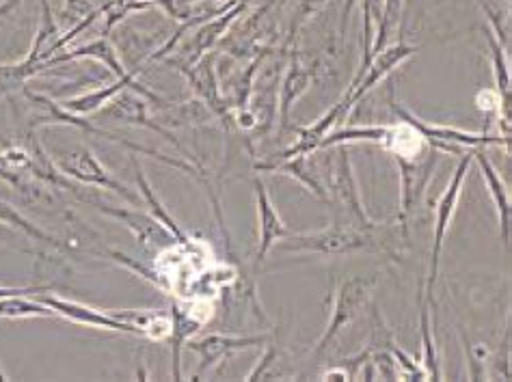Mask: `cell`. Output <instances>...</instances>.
<instances>
[{"instance_id": "8fae6325", "label": "cell", "mask_w": 512, "mask_h": 382, "mask_svg": "<svg viewBox=\"0 0 512 382\" xmlns=\"http://www.w3.org/2000/svg\"><path fill=\"white\" fill-rule=\"evenodd\" d=\"M85 203H91L93 208H96L98 212H102L104 216H111L115 218V221H119L121 225H124L130 234L137 238L141 242V247L147 249V251H163L167 247H171V244H175L173 236L169 234V231L160 225L156 218L150 214V212H141V210H130V208H117V206H109V203L104 201H98V199H91L85 195L83 199Z\"/></svg>"}, {"instance_id": "484cf974", "label": "cell", "mask_w": 512, "mask_h": 382, "mask_svg": "<svg viewBox=\"0 0 512 382\" xmlns=\"http://www.w3.org/2000/svg\"><path fill=\"white\" fill-rule=\"evenodd\" d=\"M59 37H61V33H59L57 22H55V16H52L50 0H42V20H39L37 33H35V39H33L29 54H26V59H31L35 63H42L44 54L52 46H55V42H57Z\"/></svg>"}, {"instance_id": "8992f818", "label": "cell", "mask_w": 512, "mask_h": 382, "mask_svg": "<svg viewBox=\"0 0 512 382\" xmlns=\"http://www.w3.org/2000/svg\"><path fill=\"white\" fill-rule=\"evenodd\" d=\"M398 165V180H400V193H398V234L404 242H409V227L411 216L417 210V203L422 201L426 188L433 180V173L437 169V152L430 149L428 154L417 158H402L394 156Z\"/></svg>"}, {"instance_id": "9c48e42d", "label": "cell", "mask_w": 512, "mask_h": 382, "mask_svg": "<svg viewBox=\"0 0 512 382\" xmlns=\"http://www.w3.org/2000/svg\"><path fill=\"white\" fill-rule=\"evenodd\" d=\"M266 335H225V333H208L199 339H188L186 348L199 354V367L193 376V380H199L204 374L212 372L214 367L223 365L227 359H232L234 354L258 348L266 344Z\"/></svg>"}, {"instance_id": "5bb4252c", "label": "cell", "mask_w": 512, "mask_h": 382, "mask_svg": "<svg viewBox=\"0 0 512 382\" xmlns=\"http://www.w3.org/2000/svg\"><path fill=\"white\" fill-rule=\"evenodd\" d=\"M137 76H139V70H132V72H128L124 78H115L111 85H102V87L93 89V91L80 93V95H76V98L63 100L61 106L65 108L67 113H72V115L89 117V115L100 113L106 104H109L113 98H117V95H119L121 91H126V89L139 91V93L143 95V98L150 100V102H156V104L163 102V100H160V95L152 93L145 85H141L139 80H137Z\"/></svg>"}, {"instance_id": "4fadbf2b", "label": "cell", "mask_w": 512, "mask_h": 382, "mask_svg": "<svg viewBox=\"0 0 512 382\" xmlns=\"http://www.w3.org/2000/svg\"><path fill=\"white\" fill-rule=\"evenodd\" d=\"M255 210H258V251H255V266H262L264 259L275 251L277 244L290 236V229L281 218L275 201L268 195V188L260 175L253 180Z\"/></svg>"}, {"instance_id": "2e32d148", "label": "cell", "mask_w": 512, "mask_h": 382, "mask_svg": "<svg viewBox=\"0 0 512 382\" xmlns=\"http://www.w3.org/2000/svg\"><path fill=\"white\" fill-rule=\"evenodd\" d=\"M37 300H42L46 307L57 313V318H63L72 324L78 326H89V329H98V331H113V333H128L134 335L128 324L119 322L115 316H111V311L106 309H96L89 307L85 303H76V300H67L61 296H52V294H39Z\"/></svg>"}, {"instance_id": "7402d4cb", "label": "cell", "mask_w": 512, "mask_h": 382, "mask_svg": "<svg viewBox=\"0 0 512 382\" xmlns=\"http://www.w3.org/2000/svg\"><path fill=\"white\" fill-rule=\"evenodd\" d=\"M42 72V63H35L26 57L20 63L0 65V100L22 93L26 89V83Z\"/></svg>"}, {"instance_id": "6da1fadb", "label": "cell", "mask_w": 512, "mask_h": 382, "mask_svg": "<svg viewBox=\"0 0 512 382\" xmlns=\"http://www.w3.org/2000/svg\"><path fill=\"white\" fill-rule=\"evenodd\" d=\"M389 238L379 223L363 225H333L305 234H290L277 244L281 253H316V255H355L363 251H387Z\"/></svg>"}, {"instance_id": "44dd1931", "label": "cell", "mask_w": 512, "mask_h": 382, "mask_svg": "<svg viewBox=\"0 0 512 382\" xmlns=\"http://www.w3.org/2000/svg\"><path fill=\"white\" fill-rule=\"evenodd\" d=\"M132 165H134V173H137L139 195H141L143 203L147 206V210H150V214L156 218V221L169 231V234H171L173 240H175V244H180V247H184L188 253H191V251L197 247V242L186 234V231L180 227V223L175 221V218L171 216V212L165 208V203L158 199L156 190L152 188V182L145 177V171H143V167L139 165V162L132 160Z\"/></svg>"}, {"instance_id": "ac0fdd59", "label": "cell", "mask_w": 512, "mask_h": 382, "mask_svg": "<svg viewBox=\"0 0 512 382\" xmlns=\"http://www.w3.org/2000/svg\"><path fill=\"white\" fill-rule=\"evenodd\" d=\"M78 59H93L102 63L106 70H109L115 78H124L128 74L124 61L119 59V52L115 48V44L111 42L109 37H100V39H93L89 44H83L78 48H67L57 52L55 57H50L46 61H42V70H50V67H57L63 63H70V61H78Z\"/></svg>"}, {"instance_id": "f1b7e54d", "label": "cell", "mask_w": 512, "mask_h": 382, "mask_svg": "<svg viewBox=\"0 0 512 382\" xmlns=\"http://www.w3.org/2000/svg\"><path fill=\"white\" fill-rule=\"evenodd\" d=\"M52 285H24V288H5L0 285V298L5 296H16V294H42V292H50Z\"/></svg>"}, {"instance_id": "7c38bea8", "label": "cell", "mask_w": 512, "mask_h": 382, "mask_svg": "<svg viewBox=\"0 0 512 382\" xmlns=\"http://www.w3.org/2000/svg\"><path fill=\"white\" fill-rule=\"evenodd\" d=\"M102 119H111V121H121V124H130V126H139V128H147L156 134L163 136L169 143H173V147L178 149L182 154V158H191V154L180 145V141L175 139V134L167 128H163L160 124L152 119L150 108H147L143 95L134 89H126L121 91L117 98H113L109 104H106L100 111ZM193 160V158H191Z\"/></svg>"}, {"instance_id": "277c9868", "label": "cell", "mask_w": 512, "mask_h": 382, "mask_svg": "<svg viewBox=\"0 0 512 382\" xmlns=\"http://www.w3.org/2000/svg\"><path fill=\"white\" fill-rule=\"evenodd\" d=\"M471 165H474V158H471V152H467L461 156V160H458V165L450 177L446 190H443V195L437 201L435 227H433V251H430V266H428L426 285L422 288L430 300H433V288H435L437 275H439L443 244H446V238L450 234V227H452V221H454L456 210H458V201H461V197H463V188H465Z\"/></svg>"}, {"instance_id": "9a60e30c", "label": "cell", "mask_w": 512, "mask_h": 382, "mask_svg": "<svg viewBox=\"0 0 512 382\" xmlns=\"http://www.w3.org/2000/svg\"><path fill=\"white\" fill-rule=\"evenodd\" d=\"M0 182L16 188L26 199L42 201L46 190L35 177V160L26 147L11 145L0 152Z\"/></svg>"}, {"instance_id": "52a82bcc", "label": "cell", "mask_w": 512, "mask_h": 382, "mask_svg": "<svg viewBox=\"0 0 512 382\" xmlns=\"http://www.w3.org/2000/svg\"><path fill=\"white\" fill-rule=\"evenodd\" d=\"M376 288V277L374 275H359V277H350L346 279L338 292H335L333 298V309H331V318L325 333L318 339V344L314 348V357L320 359L325 354L331 344L335 341L346 326L353 324V320L359 316V313L368 307L372 292Z\"/></svg>"}, {"instance_id": "4316f807", "label": "cell", "mask_w": 512, "mask_h": 382, "mask_svg": "<svg viewBox=\"0 0 512 382\" xmlns=\"http://www.w3.org/2000/svg\"><path fill=\"white\" fill-rule=\"evenodd\" d=\"M327 0H301L299 3V9H296L294 13V20H292V26H290V35H288V44L292 42V37L301 31V26L309 20L314 18L316 13L325 7Z\"/></svg>"}, {"instance_id": "d4e9b609", "label": "cell", "mask_w": 512, "mask_h": 382, "mask_svg": "<svg viewBox=\"0 0 512 382\" xmlns=\"http://www.w3.org/2000/svg\"><path fill=\"white\" fill-rule=\"evenodd\" d=\"M0 223L9 225L11 229H20L24 236H29L35 242L50 244V247H55V249H65V251L70 249V247H67V244H63V240H59V238H55L52 234H48V231L33 225L29 218H24L16 208L9 206V203H5V201H0Z\"/></svg>"}, {"instance_id": "3957f363", "label": "cell", "mask_w": 512, "mask_h": 382, "mask_svg": "<svg viewBox=\"0 0 512 382\" xmlns=\"http://www.w3.org/2000/svg\"><path fill=\"white\" fill-rule=\"evenodd\" d=\"M389 108L392 113L400 119L407 121L409 126H413L417 132H420L426 143L435 149V152L441 154H458L463 156L467 152H474V149H487L491 145H506L510 136H491L487 132H467V130H458L454 126H441V124H428V121L415 117L411 111H407L394 95H389Z\"/></svg>"}, {"instance_id": "7a4b0ae2", "label": "cell", "mask_w": 512, "mask_h": 382, "mask_svg": "<svg viewBox=\"0 0 512 382\" xmlns=\"http://www.w3.org/2000/svg\"><path fill=\"white\" fill-rule=\"evenodd\" d=\"M48 156L65 177H70V180L78 184L111 190V193L132 203L134 208H139V203L143 201L139 193H134L132 188L121 184L87 145H76V147H65V149L55 147V149H48Z\"/></svg>"}, {"instance_id": "4dcf8cb0", "label": "cell", "mask_w": 512, "mask_h": 382, "mask_svg": "<svg viewBox=\"0 0 512 382\" xmlns=\"http://www.w3.org/2000/svg\"><path fill=\"white\" fill-rule=\"evenodd\" d=\"M20 5L22 0H0V22L9 18L16 9H20Z\"/></svg>"}, {"instance_id": "f546056e", "label": "cell", "mask_w": 512, "mask_h": 382, "mask_svg": "<svg viewBox=\"0 0 512 382\" xmlns=\"http://www.w3.org/2000/svg\"><path fill=\"white\" fill-rule=\"evenodd\" d=\"M359 0H344V7H342V16H340V35H346V26L350 20V13L355 11Z\"/></svg>"}, {"instance_id": "e0dca14e", "label": "cell", "mask_w": 512, "mask_h": 382, "mask_svg": "<svg viewBox=\"0 0 512 382\" xmlns=\"http://www.w3.org/2000/svg\"><path fill=\"white\" fill-rule=\"evenodd\" d=\"M314 78H316L314 67L305 63L301 54H292L286 76L281 80L279 95H277V119L281 128L290 126L292 108L299 104V100L309 91V87L314 85Z\"/></svg>"}, {"instance_id": "ffe728a7", "label": "cell", "mask_w": 512, "mask_h": 382, "mask_svg": "<svg viewBox=\"0 0 512 382\" xmlns=\"http://www.w3.org/2000/svg\"><path fill=\"white\" fill-rule=\"evenodd\" d=\"M471 158L480 169V175L484 184L489 188V195L495 203V210H497V218H500V231H502V240L508 247L510 244V229H512V203H510V190L504 184L500 171L491 162L487 149H474L471 152Z\"/></svg>"}, {"instance_id": "1f68e13d", "label": "cell", "mask_w": 512, "mask_h": 382, "mask_svg": "<svg viewBox=\"0 0 512 382\" xmlns=\"http://www.w3.org/2000/svg\"><path fill=\"white\" fill-rule=\"evenodd\" d=\"M0 380H9V376L3 372V367H0Z\"/></svg>"}, {"instance_id": "30bf717a", "label": "cell", "mask_w": 512, "mask_h": 382, "mask_svg": "<svg viewBox=\"0 0 512 382\" xmlns=\"http://www.w3.org/2000/svg\"><path fill=\"white\" fill-rule=\"evenodd\" d=\"M415 52L417 48L402 42V39L392 46H385L381 52H376L370 65L366 67V72H363V76L355 80V83H350L346 95L342 98L346 117L357 106V102L363 98V95H368L376 85L381 83V80H385L394 70H398L404 61H409Z\"/></svg>"}, {"instance_id": "d6986e66", "label": "cell", "mask_w": 512, "mask_h": 382, "mask_svg": "<svg viewBox=\"0 0 512 382\" xmlns=\"http://www.w3.org/2000/svg\"><path fill=\"white\" fill-rule=\"evenodd\" d=\"M255 171L288 175V177H292V180L299 182L307 190V193H312L320 201L329 203L327 188H325V182H322V173L312 162V154H303V156H294V158H279L275 162H260V165H255Z\"/></svg>"}, {"instance_id": "603a6c76", "label": "cell", "mask_w": 512, "mask_h": 382, "mask_svg": "<svg viewBox=\"0 0 512 382\" xmlns=\"http://www.w3.org/2000/svg\"><path fill=\"white\" fill-rule=\"evenodd\" d=\"M0 318L3 320H39L57 318V313L46 307L42 300L29 298V294H16L0 298Z\"/></svg>"}, {"instance_id": "ba28073f", "label": "cell", "mask_w": 512, "mask_h": 382, "mask_svg": "<svg viewBox=\"0 0 512 382\" xmlns=\"http://www.w3.org/2000/svg\"><path fill=\"white\" fill-rule=\"evenodd\" d=\"M167 65L175 67L184 78L188 87H191L195 100L204 104L212 117L221 119L223 124H232V106L225 100L221 91V80L217 74V65H214V54H206L193 65H184L173 59H163Z\"/></svg>"}, {"instance_id": "5b68a950", "label": "cell", "mask_w": 512, "mask_h": 382, "mask_svg": "<svg viewBox=\"0 0 512 382\" xmlns=\"http://www.w3.org/2000/svg\"><path fill=\"white\" fill-rule=\"evenodd\" d=\"M329 149L333 152V156L327 154L325 175H322V177H327L325 188H327L329 201L338 203L342 210H346V214L355 218L357 225H363V227L376 225L372 221V216L368 214L366 206H363L355 169H353V158H350L348 145H335Z\"/></svg>"}, {"instance_id": "83f0119b", "label": "cell", "mask_w": 512, "mask_h": 382, "mask_svg": "<svg viewBox=\"0 0 512 382\" xmlns=\"http://www.w3.org/2000/svg\"><path fill=\"white\" fill-rule=\"evenodd\" d=\"M476 106L480 108V111H484V113H500L502 100H500V95H497V91L484 89V91H480L476 95Z\"/></svg>"}, {"instance_id": "cb8c5ba5", "label": "cell", "mask_w": 512, "mask_h": 382, "mask_svg": "<svg viewBox=\"0 0 512 382\" xmlns=\"http://www.w3.org/2000/svg\"><path fill=\"white\" fill-rule=\"evenodd\" d=\"M420 331H422V367L426 370L428 378L441 380V363H439V354L435 346V337H433V324H430V298L424 294L420 296Z\"/></svg>"}]
</instances>
